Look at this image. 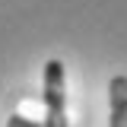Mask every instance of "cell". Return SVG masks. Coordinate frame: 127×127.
I'll return each mask as SVG.
<instances>
[{"label":"cell","mask_w":127,"mask_h":127,"mask_svg":"<svg viewBox=\"0 0 127 127\" xmlns=\"http://www.w3.org/2000/svg\"><path fill=\"white\" fill-rule=\"evenodd\" d=\"M6 127H41L38 121H29L26 114H10L6 118Z\"/></svg>","instance_id":"3957f363"},{"label":"cell","mask_w":127,"mask_h":127,"mask_svg":"<svg viewBox=\"0 0 127 127\" xmlns=\"http://www.w3.org/2000/svg\"><path fill=\"white\" fill-rule=\"evenodd\" d=\"M41 102H45V124H41V127H70V121H67L64 64H61V61H48V64H45V86H41Z\"/></svg>","instance_id":"6da1fadb"},{"label":"cell","mask_w":127,"mask_h":127,"mask_svg":"<svg viewBox=\"0 0 127 127\" xmlns=\"http://www.w3.org/2000/svg\"><path fill=\"white\" fill-rule=\"evenodd\" d=\"M108 105H111L108 127H127V76H114L108 83Z\"/></svg>","instance_id":"7a4b0ae2"}]
</instances>
